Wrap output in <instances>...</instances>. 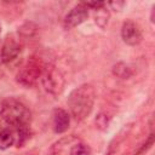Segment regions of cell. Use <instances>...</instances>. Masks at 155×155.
Listing matches in <instances>:
<instances>
[{"instance_id": "277c9868", "label": "cell", "mask_w": 155, "mask_h": 155, "mask_svg": "<svg viewBox=\"0 0 155 155\" xmlns=\"http://www.w3.org/2000/svg\"><path fill=\"white\" fill-rule=\"evenodd\" d=\"M41 84L47 93L58 96L64 90L65 80L63 74L57 68H54L53 65H46L41 76Z\"/></svg>"}, {"instance_id": "ba28073f", "label": "cell", "mask_w": 155, "mask_h": 155, "mask_svg": "<svg viewBox=\"0 0 155 155\" xmlns=\"http://www.w3.org/2000/svg\"><path fill=\"white\" fill-rule=\"evenodd\" d=\"M70 124V116L64 109L53 110V131L56 133H63L68 130Z\"/></svg>"}, {"instance_id": "4fadbf2b", "label": "cell", "mask_w": 155, "mask_h": 155, "mask_svg": "<svg viewBox=\"0 0 155 155\" xmlns=\"http://www.w3.org/2000/svg\"><path fill=\"white\" fill-rule=\"evenodd\" d=\"M70 155H92V153H91V149H90L88 145H86L84 143H78L76 142L71 147Z\"/></svg>"}, {"instance_id": "7a4b0ae2", "label": "cell", "mask_w": 155, "mask_h": 155, "mask_svg": "<svg viewBox=\"0 0 155 155\" xmlns=\"http://www.w3.org/2000/svg\"><path fill=\"white\" fill-rule=\"evenodd\" d=\"M0 115L8 125L17 128L27 127L31 120V113L27 105L13 97H8L1 101Z\"/></svg>"}, {"instance_id": "5b68a950", "label": "cell", "mask_w": 155, "mask_h": 155, "mask_svg": "<svg viewBox=\"0 0 155 155\" xmlns=\"http://www.w3.org/2000/svg\"><path fill=\"white\" fill-rule=\"evenodd\" d=\"M22 51V42L21 40L13 35L10 34L5 38L2 46H1V52H0V58L4 63H11L15 61Z\"/></svg>"}, {"instance_id": "9c48e42d", "label": "cell", "mask_w": 155, "mask_h": 155, "mask_svg": "<svg viewBox=\"0 0 155 155\" xmlns=\"http://www.w3.org/2000/svg\"><path fill=\"white\" fill-rule=\"evenodd\" d=\"M74 139L75 138L70 137V138H64V139L58 140L57 143H54L52 145L48 155H70L71 147L74 145V144H70V142Z\"/></svg>"}, {"instance_id": "8992f818", "label": "cell", "mask_w": 155, "mask_h": 155, "mask_svg": "<svg viewBox=\"0 0 155 155\" xmlns=\"http://www.w3.org/2000/svg\"><path fill=\"white\" fill-rule=\"evenodd\" d=\"M121 38L130 46L138 45L143 38L140 27L132 21H126L121 28Z\"/></svg>"}, {"instance_id": "52a82bcc", "label": "cell", "mask_w": 155, "mask_h": 155, "mask_svg": "<svg viewBox=\"0 0 155 155\" xmlns=\"http://www.w3.org/2000/svg\"><path fill=\"white\" fill-rule=\"evenodd\" d=\"M88 17V7L86 6V4H79L75 7H73L70 10V12L65 16L64 18V27L70 29L74 28L79 24H81L82 22H85Z\"/></svg>"}, {"instance_id": "3957f363", "label": "cell", "mask_w": 155, "mask_h": 155, "mask_svg": "<svg viewBox=\"0 0 155 155\" xmlns=\"http://www.w3.org/2000/svg\"><path fill=\"white\" fill-rule=\"evenodd\" d=\"M45 68L46 64L40 57H31L18 71L17 80L23 86L31 87L38 82L39 79H41Z\"/></svg>"}, {"instance_id": "30bf717a", "label": "cell", "mask_w": 155, "mask_h": 155, "mask_svg": "<svg viewBox=\"0 0 155 155\" xmlns=\"http://www.w3.org/2000/svg\"><path fill=\"white\" fill-rule=\"evenodd\" d=\"M16 138L13 136V132L10 131L8 128H5L0 132V149H7L11 145H13Z\"/></svg>"}, {"instance_id": "8fae6325", "label": "cell", "mask_w": 155, "mask_h": 155, "mask_svg": "<svg viewBox=\"0 0 155 155\" xmlns=\"http://www.w3.org/2000/svg\"><path fill=\"white\" fill-rule=\"evenodd\" d=\"M104 2H102L98 7L94 8L96 11V23L101 27V28H104L105 24L108 23V17H109V13L108 11L104 8Z\"/></svg>"}, {"instance_id": "7c38bea8", "label": "cell", "mask_w": 155, "mask_h": 155, "mask_svg": "<svg viewBox=\"0 0 155 155\" xmlns=\"http://www.w3.org/2000/svg\"><path fill=\"white\" fill-rule=\"evenodd\" d=\"M113 73L121 78V79H128L131 75H132V71L131 69L125 64V63H117L114 65V69H113Z\"/></svg>"}, {"instance_id": "6da1fadb", "label": "cell", "mask_w": 155, "mask_h": 155, "mask_svg": "<svg viewBox=\"0 0 155 155\" xmlns=\"http://www.w3.org/2000/svg\"><path fill=\"white\" fill-rule=\"evenodd\" d=\"M94 99L96 91L90 84H84L71 91L68 98V107L73 117L78 121L86 119L93 109Z\"/></svg>"}]
</instances>
